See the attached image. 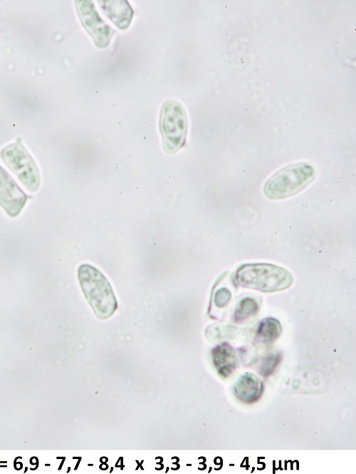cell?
Returning <instances> with one entry per match:
<instances>
[{
    "label": "cell",
    "mask_w": 356,
    "mask_h": 474,
    "mask_svg": "<svg viewBox=\"0 0 356 474\" xmlns=\"http://www.w3.org/2000/svg\"><path fill=\"white\" fill-rule=\"evenodd\" d=\"M293 280V275L288 270L265 263L241 265L234 278L235 283L239 286L263 293L287 289Z\"/></svg>",
    "instance_id": "cell-1"
},
{
    "label": "cell",
    "mask_w": 356,
    "mask_h": 474,
    "mask_svg": "<svg viewBox=\"0 0 356 474\" xmlns=\"http://www.w3.org/2000/svg\"><path fill=\"white\" fill-rule=\"evenodd\" d=\"M78 276L84 295L100 318L111 316L117 304L112 288L105 275L89 264L80 265Z\"/></svg>",
    "instance_id": "cell-2"
},
{
    "label": "cell",
    "mask_w": 356,
    "mask_h": 474,
    "mask_svg": "<svg viewBox=\"0 0 356 474\" xmlns=\"http://www.w3.org/2000/svg\"><path fill=\"white\" fill-rule=\"evenodd\" d=\"M315 177V167L308 162L288 165L271 177L263 192L271 199L293 196L304 189Z\"/></svg>",
    "instance_id": "cell-3"
},
{
    "label": "cell",
    "mask_w": 356,
    "mask_h": 474,
    "mask_svg": "<svg viewBox=\"0 0 356 474\" xmlns=\"http://www.w3.org/2000/svg\"><path fill=\"white\" fill-rule=\"evenodd\" d=\"M162 147L167 153H174L185 144L188 121L185 110L175 100L165 102L161 109L159 120Z\"/></svg>",
    "instance_id": "cell-4"
},
{
    "label": "cell",
    "mask_w": 356,
    "mask_h": 474,
    "mask_svg": "<svg viewBox=\"0 0 356 474\" xmlns=\"http://www.w3.org/2000/svg\"><path fill=\"white\" fill-rule=\"evenodd\" d=\"M1 157L30 192H35L40 185V174L35 161L25 147L19 142L10 144L1 151Z\"/></svg>",
    "instance_id": "cell-5"
},
{
    "label": "cell",
    "mask_w": 356,
    "mask_h": 474,
    "mask_svg": "<svg viewBox=\"0 0 356 474\" xmlns=\"http://www.w3.org/2000/svg\"><path fill=\"white\" fill-rule=\"evenodd\" d=\"M80 21L99 48L106 47L115 33L113 30L98 14L95 4L90 0L75 1Z\"/></svg>",
    "instance_id": "cell-6"
},
{
    "label": "cell",
    "mask_w": 356,
    "mask_h": 474,
    "mask_svg": "<svg viewBox=\"0 0 356 474\" xmlns=\"http://www.w3.org/2000/svg\"><path fill=\"white\" fill-rule=\"evenodd\" d=\"M27 195L11 176L0 166V206L10 216L19 214L27 201Z\"/></svg>",
    "instance_id": "cell-7"
},
{
    "label": "cell",
    "mask_w": 356,
    "mask_h": 474,
    "mask_svg": "<svg viewBox=\"0 0 356 474\" xmlns=\"http://www.w3.org/2000/svg\"><path fill=\"white\" fill-rule=\"evenodd\" d=\"M263 389V382L255 374L246 373L235 382L234 394L239 401L252 404L261 396Z\"/></svg>",
    "instance_id": "cell-8"
},
{
    "label": "cell",
    "mask_w": 356,
    "mask_h": 474,
    "mask_svg": "<svg viewBox=\"0 0 356 474\" xmlns=\"http://www.w3.org/2000/svg\"><path fill=\"white\" fill-rule=\"evenodd\" d=\"M99 5L108 18L119 28L126 29L132 20L133 11L127 1H100Z\"/></svg>",
    "instance_id": "cell-9"
},
{
    "label": "cell",
    "mask_w": 356,
    "mask_h": 474,
    "mask_svg": "<svg viewBox=\"0 0 356 474\" xmlns=\"http://www.w3.org/2000/svg\"><path fill=\"white\" fill-rule=\"evenodd\" d=\"M211 353L218 373L224 378L229 377L237 365V358L231 346L226 342L221 343L215 347Z\"/></svg>",
    "instance_id": "cell-10"
},
{
    "label": "cell",
    "mask_w": 356,
    "mask_h": 474,
    "mask_svg": "<svg viewBox=\"0 0 356 474\" xmlns=\"http://www.w3.org/2000/svg\"><path fill=\"white\" fill-rule=\"evenodd\" d=\"M282 331L280 322L273 317H266L262 320L256 330V339L263 344L273 343Z\"/></svg>",
    "instance_id": "cell-11"
},
{
    "label": "cell",
    "mask_w": 356,
    "mask_h": 474,
    "mask_svg": "<svg viewBox=\"0 0 356 474\" xmlns=\"http://www.w3.org/2000/svg\"><path fill=\"white\" fill-rule=\"evenodd\" d=\"M258 305L255 299L249 297L241 299L234 310V318L236 322H241L257 314Z\"/></svg>",
    "instance_id": "cell-12"
},
{
    "label": "cell",
    "mask_w": 356,
    "mask_h": 474,
    "mask_svg": "<svg viewBox=\"0 0 356 474\" xmlns=\"http://www.w3.org/2000/svg\"><path fill=\"white\" fill-rule=\"evenodd\" d=\"M281 354L278 352H271L263 359L260 367V374L267 377L273 374L281 360Z\"/></svg>",
    "instance_id": "cell-13"
},
{
    "label": "cell",
    "mask_w": 356,
    "mask_h": 474,
    "mask_svg": "<svg viewBox=\"0 0 356 474\" xmlns=\"http://www.w3.org/2000/svg\"><path fill=\"white\" fill-rule=\"evenodd\" d=\"M231 292L228 288H221L218 289L214 297L215 305L219 308L227 306L231 300Z\"/></svg>",
    "instance_id": "cell-14"
}]
</instances>
